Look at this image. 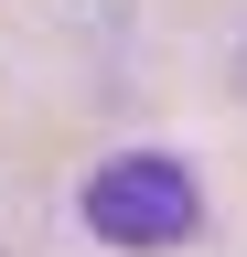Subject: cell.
Masks as SVG:
<instances>
[{"mask_svg": "<svg viewBox=\"0 0 247 257\" xmlns=\"http://www.w3.org/2000/svg\"><path fill=\"white\" fill-rule=\"evenodd\" d=\"M86 225H97L108 246H129V257L183 246L204 225V182L183 172V161H161V150H129V161H108V172L86 182Z\"/></svg>", "mask_w": 247, "mask_h": 257, "instance_id": "cell-1", "label": "cell"}]
</instances>
